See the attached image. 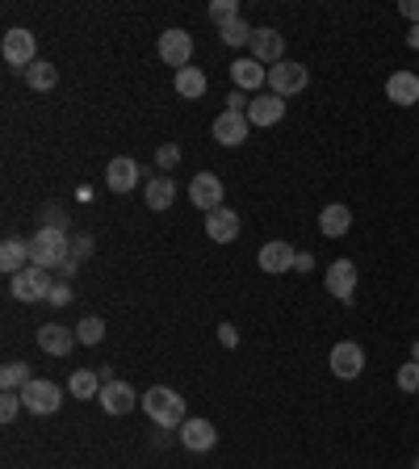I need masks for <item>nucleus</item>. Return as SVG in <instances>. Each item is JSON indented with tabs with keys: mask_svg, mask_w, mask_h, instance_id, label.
<instances>
[{
	"mask_svg": "<svg viewBox=\"0 0 419 469\" xmlns=\"http://www.w3.org/2000/svg\"><path fill=\"white\" fill-rule=\"evenodd\" d=\"M139 407L147 411V419H152L160 432H172V428H181L185 424V399L172 386H152L147 394H143Z\"/></svg>",
	"mask_w": 419,
	"mask_h": 469,
	"instance_id": "obj_1",
	"label": "nucleus"
},
{
	"mask_svg": "<svg viewBox=\"0 0 419 469\" xmlns=\"http://www.w3.org/2000/svg\"><path fill=\"white\" fill-rule=\"evenodd\" d=\"M71 260V234L38 226V234H29V264L38 268H63Z\"/></svg>",
	"mask_w": 419,
	"mask_h": 469,
	"instance_id": "obj_2",
	"label": "nucleus"
},
{
	"mask_svg": "<svg viewBox=\"0 0 419 469\" xmlns=\"http://www.w3.org/2000/svg\"><path fill=\"white\" fill-rule=\"evenodd\" d=\"M9 290H13L17 302H46L51 290H55V281H51V268H38V264H26L21 273L9 281Z\"/></svg>",
	"mask_w": 419,
	"mask_h": 469,
	"instance_id": "obj_3",
	"label": "nucleus"
},
{
	"mask_svg": "<svg viewBox=\"0 0 419 469\" xmlns=\"http://www.w3.org/2000/svg\"><path fill=\"white\" fill-rule=\"evenodd\" d=\"M307 84H310V71L302 63H293V59H281V63L268 68V93H277V97H293Z\"/></svg>",
	"mask_w": 419,
	"mask_h": 469,
	"instance_id": "obj_4",
	"label": "nucleus"
},
{
	"mask_svg": "<svg viewBox=\"0 0 419 469\" xmlns=\"http://www.w3.org/2000/svg\"><path fill=\"white\" fill-rule=\"evenodd\" d=\"M21 399H26V411L29 415H55L63 407V390L55 382H46V377H34L26 390H21Z\"/></svg>",
	"mask_w": 419,
	"mask_h": 469,
	"instance_id": "obj_5",
	"label": "nucleus"
},
{
	"mask_svg": "<svg viewBox=\"0 0 419 469\" xmlns=\"http://www.w3.org/2000/svg\"><path fill=\"white\" fill-rule=\"evenodd\" d=\"M332 373L340 382H357L365 373V348L357 344V340H340V344L332 348Z\"/></svg>",
	"mask_w": 419,
	"mask_h": 469,
	"instance_id": "obj_6",
	"label": "nucleus"
},
{
	"mask_svg": "<svg viewBox=\"0 0 419 469\" xmlns=\"http://www.w3.org/2000/svg\"><path fill=\"white\" fill-rule=\"evenodd\" d=\"M160 59L177 71L189 68V63H193V34H185V29H164V34H160Z\"/></svg>",
	"mask_w": 419,
	"mask_h": 469,
	"instance_id": "obj_7",
	"label": "nucleus"
},
{
	"mask_svg": "<svg viewBox=\"0 0 419 469\" xmlns=\"http://www.w3.org/2000/svg\"><path fill=\"white\" fill-rule=\"evenodd\" d=\"M4 59H9V63H13V68H34V63H38V42H34V34H29V29H9V34H4Z\"/></svg>",
	"mask_w": 419,
	"mask_h": 469,
	"instance_id": "obj_8",
	"label": "nucleus"
},
{
	"mask_svg": "<svg viewBox=\"0 0 419 469\" xmlns=\"http://www.w3.org/2000/svg\"><path fill=\"white\" fill-rule=\"evenodd\" d=\"M189 197H193L197 210L214 214V210H223V180L214 177V172H197V177L189 180Z\"/></svg>",
	"mask_w": 419,
	"mask_h": 469,
	"instance_id": "obj_9",
	"label": "nucleus"
},
{
	"mask_svg": "<svg viewBox=\"0 0 419 469\" xmlns=\"http://www.w3.org/2000/svg\"><path fill=\"white\" fill-rule=\"evenodd\" d=\"M251 59L256 63H281L285 59V34H277L273 26H260L251 34Z\"/></svg>",
	"mask_w": 419,
	"mask_h": 469,
	"instance_id": "obj_10",
	"label": "nucleus"
},
{
	"mask_svg": "<svg viewBox=\"0 0 419 469\" xmlns=\"http://www.w3.org/2000/svg\"><path fill=\"white\" fill-rule=\"evenodd\" d=\"M327 293L335 302H352V293H357V264L352 260L327 264Z\"/></svg>",
	"mask_w": 419,
	"mask_h": 469,
	"instance_id": "obj_11",
	"label": "nucleus"
},
{
	"mask_svg": "<svg viewBox=\"0 0 419 469\" xmlns=\"http://www.w3.org/2000/svg\"><path fill=\"white\" fill-rule=\"evenodd\" d=\"M293 260H298V251H293V243H285V239H273V243H265V248H260V256H256V264H260L268 276L290 273Z\"/></svg>",
	"mask_w": 419,
	"mask_h": 469,
	"instance_id": "obj_12",
	"label": "nucleus"
},
{
	"mask_svg": "<svg viewBox=\"0 0 419 469\" xmlns=\"http://www.w3.org/2000/svg\"><path fill=\"white\" fill-rule=\"evenodd\" d=\"M97 402H101V411H105V415H130L143 399L126 386V382H105V390H101Z\"/></svg>",
	"mask_w": 419,
	"mask_h": 469,
	"instance_id": "obj_13",
	"label": "nucleus"
},
{
	"mask_svg": "<svg viewBox=\"0 0 419 469\" xmlns=\"http://www.w3.org/2000/svg\"><path fill=\"white\" fill-rule=\"evenodd\" d=\"M285 118V97L277 93H256L248 105V122L251 126H277Z\"/></svg>",
	"mask_w": 419,
	"mask_h": 469,
	"instance_id": "obj_14",
	"label": "nucleus"
},
{
	"mask_svg": "<svg viewBox=\"0 0 419 469\" xmlns=\"http://www.w3.org/2000/svg\"><path fill=\"white\" fill-rule=\"evenodd\" d=\"M251 122H248V113H235V110H226L214 118V138L223 143V147H239L243 138H248Z\"/></svg>",
	"mask_w": 419,
	"mask_h": 469,
	"instance_id": "obj_15",
	"label": "nucleus"
},
{
	"mask_svg": "<svg viewBox=\"0 0 419 469\" xmlns=\"http://www.w3.org/2000/svg\"><path fill=\"white\" fill-rule=\"evenodd\" d=\"M181 444L189 453H210L214 444H218V432L210 419H185L181 424Z\"/></svg>",
	"mask_w": 419,
	"mask_h": 469,
	"instance_id": "obj_16",
	"label": "nucleus"
},
{
	"mask_svg": "<svg viewBox=\"0 0 419 469\" xmlns=\"http://www.w3.org/2000/svg\"><path fill=\"white\" fill-rule=\"evenodd\" d=\"M231 80H235V88L239 93H260V88H265L268 84V68L265 63H256V59H235V63H231Z\"/></svg>",
	"mask_w": 419,
	"mask_h": 469,
	"instance_id": "obj_17",
	"label": "nucleus"
},
{
	"mask_svg": "<svg viewBox=\"0 0 419 469\" xmlns=\"http://www.w3.org/2000/svg\"><path fill=\"white\" fill-rule=\"evenodd\" d=\"M76 344H80V340H76V332L59 327V323H46V327H38V348L46 352V357H68Z\"/></svg>",
	"mask_w": 419,
	"mask_h": 469,
	"instance_id": "obj_18",
	"label": "nucleus"
},
{
	"mask_svg": "<svg viewBox=\"0 0 419 469\" xmlns=\"http://www.w3.org/2000/svg\"><path fill=\"white\" fill-rule=\"evenodd\" d=\"M386 97H390L398 110H411L419 101V76L415 71H394L390 80H386Z\"/></svg>",
	"mask_w": 419,
	"mask_h": 469,
	"instance_id": "obj_19",
	"label": "nucleus"
},
{
	"mask_svg": "<svg viewBox=\"0 0 419 469\" xmlns=\"http://www.w3.org/2000/svg\"><path fill=\"white\" fill-rule=\"evenodd\" d=\"M105 185H110L113 193H130V189L139 185V164H135L130 155L110 160V168H105Z\"/></svg>",
	"mask_w": 419,
	"mask_h": 469,
	"instance_id": "obj_20",
	"label": "nucleus"
},
{
	"mask_svg": "<svg viewBox=\"0 0 419 469\" xmlns=\"http://www.w3.org/2000/svg\"><path fill=\"white\" fill-rule=\"evenodd\" d=\"M239 226H243V222H239V214H235V210H226V206L214 210V214H206V234L214 239V243H235Z\"/></svg>",
	"mask_w": 419,
	"mask_h": 469,
	"instance_id": "obj_21",
	"label": "nucleus"
},
{
	"mask_svg": "<svg viewBox=\"0 0 419 469\" xmlns=\"http://www.w3.org/2000/svg\"><path fill=\"white\" fill-rule=\"evenodd\" d=\"M352 226V210L344 206V202H332V206H323L319 214V231L327 234V239H344Z\"/></svg>",
	"mask_w": 419,
	"mask_h": 469,
	"instance_id": "obj_22",
	"label": "nucleus"
},
{
	"mask_svg": "<svg viewBox=\"0 0 419 469\" xmlns=\"http://www.w3.org/2000/svg\"><path fill=\"white\" fill-rule=\"evenodd\" d=\"M147 210H155V214H160V210H168L172 206V202H177V180L172 177H164V172H155L152 180H147Z\"/></svg>",
	"mask_w": 419,
	"mask_h": 469,
	"instance_id": "obj_23",
	"label": "nucleus"
},
{
	"mask_svg": "<svg viewBox=\"0 0 419 469\" xmlns=\"http://www.w3.org/2000/svg\"><path fill=\"white\" fill-rule=\"evenodd\" d=\"M29 264V239H4L0 243V268L9 276H17Z\"/></svg>",
	"mask_w": 419,
	"mask_h": 469,
	"instance_id": "obj_24",
	"label": "nucleus"
},
{
	"mask_svg": "<svg viewBox=\"0 0 419 469\" xmlns=\"http://www.w3.org/2000/svg\"><path fill=\"white\" fill-rule=\"evenodd\" d=\"M68 390L76 394V399H101V390H105V377H101V369H76L71 373Z\"/></svg>",
	"mask_w": 419,
	"mask_h": 469,
	"instance_id": "obj_25",
	"label": "nucleus"
},
{
	"mask_svg": "<svg viewBox=\"0 0 419 469\" xmlns=\"http://www.w3.org/2000/svg\"><path fill=\"white\" fill-rule=\"evenodd\" d=\"M177 93H181L185 101H197L201 93H206V71L201 68H181L177 71Z\"/></svg>",
	"mask_w": 419,
	"mask_h": 469,
	"instance_id": "obj_26",
	"label": "nucleus"
},
{
	"mask_svg": "<svg viewBox=\"0 0 419 469\" xmlns=\"http://www.w3.org/2000/svg\"><path fill=\"white\" fill-rule=\"evenodd\" d=\"M26 84L29 88H34V93H51V88H55L59 84V68L55 63H34V68H26Z\"/></svg>",
	"mask_w": 419,
	"mask_h": 469,
	"instance_id": "obj_27",
	"label": "nucleus"
},
{
	"mask_svg": "<svg viewBox=\"0 0 419 469\" xmlns=\"http://www.w3.org/2000/svg\"><path fill=\"white\" fill-rule=\"evenodd\" d=\"M29 382H34V377H29V365H26V360H9V365L0 369V390H17V394H21Z\"/></svg>",
	"mask_w": 419,
	"mask_h": 469,
	"instance_id": "obj_28",
	"label": "nucleus"
},
{
	"mask_svg": "<svg viewBox=\"0 0 419 469\" xmlns=\"http://www.w3.org/2000/svg\"><path fill=\"white\" fill-rule=\"evenodd\" d=\"M251 34H256V29H251L243 17H235V21L218 26V38H223V46H251Z\"/></svg>",
	"mask_w": 419,
	"mask_h": 469,
	"instance_id": "obj_29",
	"label": "nucleus"
},
{
	"mask_svg": "<svg viewBox=\"0 0 419 469\" xmlns=\"http://www.w3.org/2000/svg\"><path fill=\"white\" fill-rule=\"evenodd\" d=\"M76 340H80V344H88V348H97L101 340H105V318H97V315L80 318V323H76Z\"/></svg>",
	"mask_w": 419,
	"mask_h": 469,
	"instance_id": "obj_30",
	"label": "nucleus"
},
{
	"mask_svg": "<svg viewBox=\"0 0 419 469\" xmlns=\"http://www.w3.org/2000/svg\"><path fill=\"white\" fill-rule=\"evenodd\" d=\"M239 17V0H214L210 4V21L214 26H226V21H235Z\"/></svg>",
	"mask_w": 419,
	"mask_h": 469,
	"instance_id": "obj_31",
	"label": "nucleus"
},
{
	"mask_svg": "<svg viewBox=\"0 0 419 469\" xmlns=\"http://www.w3.org/2000/svg\"><path fill=\"white\" fill-rule=\"evenodd\" d=\"M394 382H398L403 394H415V390H419V360H407L403 369L394 373Z\"/></svg>",
	"mask_w": 419,
	"mask_h": 469,
	"instance_id": "obj_32",
	"label": "nucleus"
},
{
	"mask_svg": "<svg viewBox=\"0 0 419 469\" xmlns=\"http://www.w3.org/2000/svg\"><path fill=\"white\" fill-rule=\"evenodd\" d=\"M177 164H181V147H177V143H160V147H155V168L168 177V168H177Z\"/></svg>",
	"mask_w": 419,
	"mask_h": 469,
	"instance_id": "obj_33",
	"label": "nucleus"
},
{
	"mask_svg": "<svg viewBox=\"0 0 419 469\" xmlns=\"http://www.w3.org/2000/svg\"><path fill=\"white\" fill-rule=\"evenodd\" d=\"M21 407H26V399H21L17 390H4V394H0V419H4V424H13Z\"/></svg>",
	"mask_w": 419,
	"mask_h": 469,
	"instance_id": "obj_34",
	"label": "nucleus"
},
{
	"mask_svg": "<svg viewBox=\"0 0 419 469\" xmlns=\"http://www.w3.org/2000/svg\"><path fill=\"white\" fill-rule=\"evenodd\" d=\"M42 226H51V231H68V214L59 206H46L42 210Z\"/></svg>",
	"mask_w": 419,
	"mask_h": 469,
	"instance_id": "obj_35",
	"label": "nucleus"
},
{
	"mask_svg": "<svg viewBox=\"0 0 419 469\" xmlns=\"http://www.w3.org/2000/svg\"><path fill=\"white\" fill-rule=\"evenodd\" d=\"M46 302H51V306H68V302H71V285H68V281H59L55 290H51V298H46Z\"/></svg>",
	"mask_w": 419,
	"mask_h": 469,
	"instance_id": "obj_36",
	"label": "nucleus"
},
{
	"mask_svg": "<svg viewBox=\"0 0 419 469\" xmlns=\"http://www.w3.org/2000/svg\"><path fill=\"white\" fill-rule=\"evenodd\" d=\"M84 256H93V239H71V260L80 264Z\"/></svg>",
	"mask_w": 419,
	"mask_h": 469,
	"instance_id": "obj_37",
	"label": "nucleus"
},
{
	"mask_svg": "<svg viewBox=\"0 0 419 469\" xmlns=\"http://www.w3.org/2000/svg\"><path fill=\"white\" fill-rule=\"evenodd\" d=\"M248 105H251V101L243 97L239 88H235V93H231V97H226V110H235V113H248Z\"/></svg>",
	"mask_w": 419,
	"mask_h": 469,
	"instance_id": "obj_38",
	"label": "nucleus"
},
{
	"mask_svg": "<svg viewBox=\"0 0 419 469\" xmlns=\"http://www.w3.org/2000/svg\"><path fill=\"white\" fill-rule=\"evenodd\" d=\"M218 340H223V348H235L239 344V332L231 327V323H223V327H218Z\"/></svg>",
	"mask_w": 419,
	"mask_h": 469,
	"instance_id": "obj_39",
	"label": "nucleus"
},
{
	"mask_svg": "<svg viewBox=\"0 0 419 469\" xmlns=\"http://www.w3.org/2000/svg\"><path fill=\"white\" fill-rule=\"evenodd\" d=\"M398 13H403L407 21H415V26H419V0H403V4H398Z\"/></svg>",
	"mask_w": 419,
	"mask_h": 469,
	"instance_id": "obj_40",
	"label": "nucleus"
},
{
	"mask_svg": "<svg viewBox=\"0 0 419 469\" xmlns=\"http://www.w3.org/2000/svg\"><path fill=\"white\" fill-rule=\"evenodd\" d=\"M315 268V256L310 251H298V260H293V273H310Z\"/></svg>",
	"mask_w": 419,
	"mask_h": 469,
	"instance_id": "obj_41",
	"label": "nucleus"
},
{
	"mask_svg": "<svg viewBox=\"0 0 419 469\" xmlns=\"http://www.w3.org/2000/svg\"><path fill=\"white\" fill-rule=\"evenodd\" d=\"M407 46H411V51H419V26H411V34H407Z\"/></svg>",
	"mask_w": 419,
	"mask_h": 469,
	"instance_id": "obj_42",
	"label": "nucleus"
},
{
	"mask_svg": "<svg viewBox=\"0 0 419 469\" xmlns=\"http://www.w3.org/2000/svg\"><path fill=\"white\" fill-rule=\"evenodd\" d=\"M411 360H419V340H415V344H411Z\"/></svg>",
	"mask_w": 419,
	"mask_h": 469,
	"instance_id": "obj_43",
	"label": "nucleus"
},
{
	"mask_svg": "<svg viewBox=\"0 0 419 469\" xmlns=\"http://www.w3.org/2000/svg\"><path fill=\"white\" fill-rule=\"evenodd\" d=\"M415 469H419V457H415Z\"/></svg>",
	"mask_w": 419,
	"mask_h": 469,
	"instance_id": "obj_44",
	"label": "nucleus"
}]
</instances>
